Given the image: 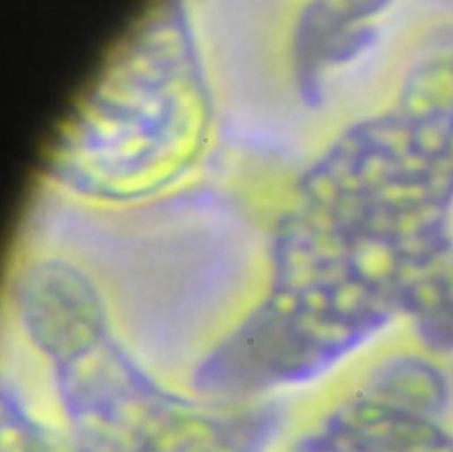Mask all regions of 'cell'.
Returning <instances> with one entry per match:
<instances>
[{"instance_id": "obj_1", "label": "cell", "mask_w": 453, "mask_h": 452, "mask_svg": "<svg viewBox=\"0 0 453 452\" xmlns=\"http://www.w3.org/2000/svg\"><path fill=\"white\" fill-rule=\"evenodd\" d=\"M179 11L127 45L84 105L62 172L108 199L150 193L193 161L208 125V90Z\"/></svg>"}, {"instance_id": "obj_2", "label": "cell", "mask_w": 453, "mask_h": 452, "mask_svg": "<svg viewBox=\"0 0 453 452\" xmlns=\"http://www.w3.org/2000/svg\"><path fill=\"white\" fill-rule=\"evenodd\" d=\"M79 452H258L250 412L208 409L160 385L113 334L52 366Z\"/></svg>"}, {"instance_id": "obj_3", "label": "cell", "mask_w": 453, "mask_h": 452, "mask_svg": "<svg viewBox=\"0 0 453 452\" xmlns=\"http://www.w3.org/2000/svg\"><path fill=\"white\" fill-rule=\"evenodd\" d=\"M12 300L20 331L51 364L87 353L112 332L99 287L62 258L26 266L14 279Z\"/></svg>"}, {"instance_id": "obj_4", "label": "cell", "mask_w": 453, "mask_h": 452, "mask_svg": "<svg viewBox=\"0 0 453 452\" xmlns=\"http://www.w3.org/2000/svg\"><path fill=\"white\" fill-rule=\"evenodd\" d=\"M357 5L312 7L302 20L296 50L306 88L314 87L319 64L326 66L347 60L365 47L371 28L365 23V18L378 8L368 7L367 3L363 7Z\"/></svg>"}, {"instance_id": "obj_5", "label": "cell", "mask_w": 453, "mask_h": 452, "mask_svg": "<svg viewBox=\"0 0 453 452\" xmlns=\"http://www.w3.org/2000/svg\"><path fill=\"white\" fill-rule=\"evenodd\" d=\"M2 452H58L50 433L36 422L14 387L2 388Z\"/></svg>"}]
</instances>
